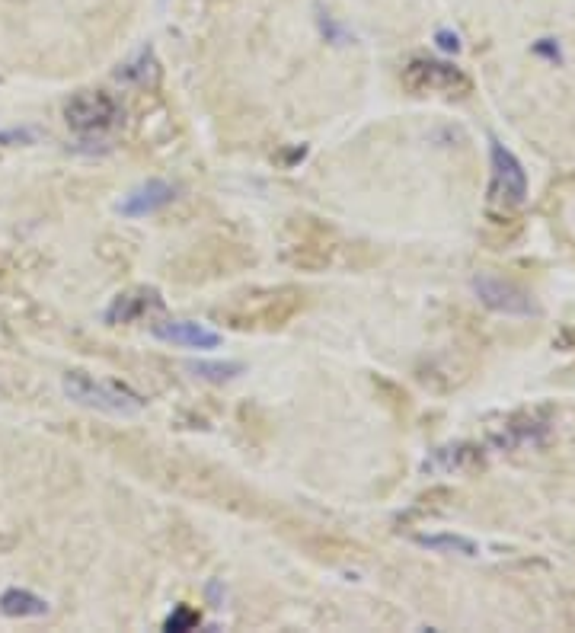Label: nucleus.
Wrapping results in <instances>:
<instances>
[{
    "instance_id": "f257e3e1",
    "label": "nucleus",
    "mask_w": 575,
    "mask_h": 633,
    "mask_svg": "<svg viewBox=\"0 0 575 633\" xmlns=\"http://www.w3.org/2000/svg\"><path fill=\"white\" fill-rule=\"evenodd\" d=\"M61 391L74 403H80V407L100 410L109 416H135L147 407V397L131 391L128 384L93 378L87 371H68V375L61 378Z\"/></svg>"
},
{
    "instance_id": "f03ea898",
    "label": "nucleus",
    "mask_w": 575,
    "mask_h": 633,
    "mask_svg": "<svg viewBox=\"0 0 575 633\" xmlns=\"http://www.w3.org/2000/svg\"><path fill=\"white\" fill-rule=\"evenodd\" d=\"M304 307V291L298 288H272V291H253L243 295L237 304L224 311V320L237 330H256V327H282Z\"/></svg>"
},
{
    "instance_id": "7ed1b4c3",
    "label": "nucleus",
    "mask_w": 575,
    "mask_h": 633,
    "mask_svg": "<svg viewBox=\"0 0 575 633\" xmlns=\"http://www.w3.org/2000/svg\"><path fill=\"white\" fill-rule=\"evenodd\" d=\"M64 122L77 135H106L122 122V106L106 90H77L64 103Z\"/></svg>"
},
{
    "instance_id": "20e7f679",
    "label": "nucleus",
    "mask_w": 575,
    "mask_h": 633,
    "mask_svg": "<svg viewBox=\"0 0 575 633\" xmlns=\"http://www.w3.org/2000/svg\"><path fill=\"white\" fill-rule=\"evenodd\" d=\"M489 167H492L489 205L502 211L521 208L524 199H528V173H524L521 160L496 138L489 141Z\"/></svg>"
},
{
    "instance_id": "39448f33",
    "label": "nucleus",
    "mask_w": 575,
    "mask_h": 633,
    "mask_svg": "<svg viewBox=\"0 0 575 633\" xmlns=\"http://www.w3.org/2000/svg\"><path fill=\"white\" fill-rule=\"evenodd\" d=\"M403 87L409 93H441V96H467L473 80L451 61L441 58H413L403 68Z\"/></svg>"
},
{
    "instance_id": "423d86ee",
    "label": "nucleus",
    "mask_w": 575,
    "mask_h": 633,
    "mask_svg": "<svg viewBox=\"0 0 575 633\" xmlns=\"http://www.w3.org/2000/svg\"><path fill=\"white\" fill-rule=\"evenodd\" d=\"M470 288H473V295L480 298V304H486L489 311H496V314H505V317H537L540 314L531 291L521 288L512 279H502V275L476 272Z\"/></svg>"
},
{
    "instance_id": "0eeeda50",
    "label": "nucleus",
    "mask_w": 575,
    "mask_h": 633,
    "mask_svg": "<svg viewBox=\"0 0 575 633\" xmlns=\"http://www.w3.org/2000/svg\"><path fill=\"white\" fill-rule=\"evenodd\" d=\"M550 432V407H534L512 413L499 429H492L489 445L496 451H518L528 445H540Z\"/></svg>"
},
{
    "instance_id": "6e6552de",
    "label": "nucleus",
    "mask_w": 575,
    "mask_h": 633,
    "mask_svg": "<svg viewBox=\"0 0 575 633\" xmlns=\"http://www.w3.org/2000/svg\"><path fill=\"white\" fill-rule=\"evenodd\" d=\"M163 311V295L151 285H138V288H128L119 291V295L112 298V304L106 307L103 320L112 323V327H119V323H138L151 314Z\"/></svg>"
},
{
    "instance_id": "1a4fd4ad",
    "label": "nucleus",
    "mask_w": 575,
    "mask_h": 633,
    "mask_svg": "<svg viewBox=\"0 0 575 633\" xmlns=\"http://www.w3.org/2000/svg\"><path fill=\"white\" fill-rule=\"evenodd\" d=\"M151 336L160 339V343L183 346V349H218L221 346V333L205 327L199 320H160V323H151Z\"/></svg>"
},
{
    "instance_id": "9d476101",
    "label": "nucleus",
    "mask_w": 575,
    "mask_h": 633,
    "mask_svg": "<svg viewBox=\"0 0 575 633\" xmlns=\"http://www.w3.org/2000/svg\"><path fill=\"white\" fill-rule=\"evenodd\" d=\"M173 199H176V186H170L167 180H147L131 189L119 202V215L122 218H147V215H157L160 208H167Z\"/></svg>"
},
{
    "instance_id": "9b49d317",
    "label": "nucleus",
    "mask_w": 575,
    "mask_h": 633,
    "mask_svg": "<svg viewBox=\"0 0 575 633\" xmlns=\"http://www.w3.org/2000/svg\"><path fill=\"white\" fill-rule=\"evenodd\" d=\"M157 77H160V61L151 45H141L138 52L125 64H119V71H115V80H122V84H131V87L157 84Z\"/></svg>"
},
{
    "instance_id": "f8f14e48",
    "label": "nucleus",
    "mask_w": 575,
    "mask_h": 633,
    "mask_svg": "<svg viewBox=\"0 0 575 633\" xmlns=\"http://www.w3.org/2000/svg\"><path fill=\"white\" fill-rule=\"evenodd\" d=\"M0 614H4V618H20V621L23 618H42V614H48V602L36 592L13 586V589L0 592Z\"/></svg>"
},
{
    "instance_id": "ddd939ff",
    "label": "nucleus",
    "mask_w": 575,
    "mask_h": 633,
    "mask_svg": "<svg viewBox=\"0 0 575 633\" xmlns=\"http://www.w3.org/2000/svg\"><path fill=\"white\" fill-rule=\"evenodd\" d=\"M413 541L419 547H425V550H435V554H457V557H476V554H480L476 541L464 538V534L435 531V534H416Z\"/></svg>"
},
{
    "instance_id": "4468645a",
    "label": "nucleus",
    "mask_w": 575,
    "mask_h": 633,
    "mask_svg": "<svg viewBox=\"0 0 575 633\" xmlns=\"http://www.w3.org/2000/svg\"><path fill=\"white\" fill-rule=\"evenodd\" d=\"M480 461V451L473 445H448V448H438L429 461L422 467L425 470H441V474H451V470H467Z\"/></svg>"
},
{
    "instance_id": "2eb2a0df",
    "label": "nucleus",
    "mask_w": 575,
    "mask_h": 633,
    "mask_svg": "<svg viewBox=\"0 0 575 633\" xmlns=\"http://www.w3.org/2000/svg\"><path fill=\"white\" fill-rule=\"evenodd\" d=\"M189 371H192L195 378H202V381L224 384V381H230V378L243 375V365H240V362H192Z\"/></svg>"
},
{
    "instance_id": "dca6fc26",
    "label": "nucleus",
    "mask_w": 575,
    "mask_h": 633,
    "mask_svg": "<svg viewBox=\"0 0 575 633\" xmlns=\"http://www.w3.org/2000/svg\"><path fill=\"white\" fill-rule=\"evenodd\" d=\"M202 624L199 618V611H192L189 605H179L167 621H163V630H170V633H186V630H195Z\"/></svg>"
},
{
    "instance_id": "f3484780",
    "label": "nucleus",
    "mask_w": 575,
    "mask_h": 633,
    "mask_svg": "<svg viewBox=\"0 0 575 633\" xmlns=\"http://www.w3.org/2000/svg\"><path fill=\"white\" fill-rule=\"evenodd\" d=\"M317 26H320V32H323V39L326 42H336V45H345V42H352L355 36L345 26H339L330 13H323V10H317Z\"/></svg>"
},
{
    "instance_id": "a211bd4d",
    "label": "nucleus",
    "mask_w": 575,
    "mask_h": 633,
    "mask_svg": "<svg viewBox=\"0 0 575 633\" xmlns=\"http://www.w3.org/2000/svg\"><path fill=\"white\" fill-rule=\"evenodd\" d=\"M435 42L445 48V52H460V39H457V32H448V29H438V36Z\"/></svg>"
},
{
    "instance_id": "6ab92c4d",
    "label": "nucleus",
    "mask_w": 575,
    "mask_h": 633,
    "mask_svg": "<svg viewBox=\"0 0 575 633\" xmlns=\"http://www.w3.org/2000/svg\"><path fill=\"white\" fill-rule=\"evenodd\" d=\"M36 138V132H0V141H29Z\"/></svg>"
},
{
    "instance_id": "aec40b11",
    "label": "nucleus",
    "mask_w": 575,
    "mask_h": 633,
    "mask_svg": "<svg viewBox=\"0 0 575 633\" xmlns=\"http://www.w3.org/2000/svg\"><path fill=\"white\" fill-rule=\"evenodd\" d=\"M547 42H550V39L540 42V45H537V52H540V55H547V58H553V61H560V48H553V45H547Z\"/></svg>"
}]
</instances>
